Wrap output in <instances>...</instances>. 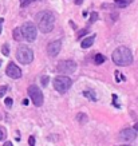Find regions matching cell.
Wrapping results in <instances>:
<instances>
[{"mask_svg": "<svg viewBox=\"0 0 138 146\" xmlns=\"http://www.w3.org/2000/svg\"><path fill=\"white\" fill-rule=\"evenodd\" d=\"M36 26L43 34H48L54 30L55 16L51 11H42L36 15Z\"/></svg>", "mask_w": 138, "mask_h": 146, "instance_id": "1", "label": "cell"}, {"mask_svg": "<svg viewBox=\"0 0 138 146\" xmlns=\"http://www.w3.org/2000/svg\"><path fill=\"white\" fill-rule=\"evenodd\" d=\"M111 58L113 62L117 66H129L133 63V54L125 46H121V47L114 50L111 54Z\"/></svg>", "mask_w": 138, "mask_h": 146, "instance_id": "2", "label": "cell"}, {"mask_svg": "<svg viewBox=\"0 0 138 146\" xmlns=\"http://www.w3.org/2000/svg\"><path fill=\"white\" fill-rule=\"evenodd\" d=\"M52 84H54V89L56 90L58 93L64 94V93H67V91L70 90V87L72 86V80H71V78H68L67 75L60 74V75L54 78Z\"/></svg>", "mask_w": 138, "mask_h": 146, "instance_id": "3", "label": "cell"}, {"mask_svg": "<svg viewBox=\"0 0 138 146\" xmlns=\"http://www.w3.org/2000/svg\"><path fill=\"white\" fill-rule=\"evenodd\" d=\"M16 59L22 64H30L34 60V51L28 46H19L16 50Z\"/></svg>", "mask_w": 138, "mask_h": 146, "instance_id": "4", "label": "cell"}, {"mask_svg": "<svg viewBox=\"0 0 138 146\" xmlns=\"http://www.w3.org/2000/svg\"><path fill=\"white\" fill-rule=\"evenodd\" d=\"M20 28H22L23 38H24L27 42H35L36 36H38V30H36V26L34 23L26 22Z\"/></svg>", "mask_w": 138, "mask_h": 146, "instance_id": "5", "label": "cell"}, {"mask_svg": "<svg viewBox=\"0 0 138 146\" xmlns=\"http://www.w3.org/2000/svg\"><path fill=\"white\" fill-rule=\"evenodd\" d=\"M56 71L59 74H63V75H68V74H72L76 71V62L75 60H60V62L56 64Z\"/></svg>", "mask_w": 138, "mask_h": 146, "instance_id": "6", "label": "cell"}, {"mask_svg": "<svg viewBox=\"0 0 138 146\" xmlns=\"http://www.w3.org/2000/svg\"><path fill=\"white\" fill-rule=\"evenodd\" d=\"M28 95H30V98H31L32 103L35 105V106H42L43 105V93H42V90L36 86V84H31L30 87H28Z\"/></svg>", "mask_w": 138, "mask_h": 146, "instance_id": "7", "label": "cell"}, {"mask_svg": "<svg viewBox=\"0 0 138 146\" xmlns=\"http://www.w3.org/2000/svg\"><path fill=\"white\" fill-rule=\"evenodd\" d=\"M119 138L122 141H126V142H130V141H134L137 138V131L134 130V127H126L123 130H121L119 133Z\"/></svg>", "mask_w": 138, "mask_h": 146, "instance_id": "8", "label": "cell"}, {"mask_svg": "<svg viewBox=\"0 0 138 146\" xmlns=\"http://www.w3.org/2000/svg\"><path fill=\"white\" fill-rule=\"evenodd\" d=\"M5 74L11 78V79H19L22 76V70L19 68L13 62H11L7 66V70H5Z\"/></svg>", "mask_w": 138, "mask_h": 146, "instance_id": "9", "label": "cell"}, {"mask_svg": "<svg viewBox=\"0 0 138 146\" xmlns=\"http://www.w3.org/2000/svg\"><path fill=\"white\" fill-rule=\"evenodd\" d=\"M60 48H62V42L60 40H54V42H50L48 46H47V54L50 56H56L59 52H60Z\"/></svg>", "mask_w": 138, "mask_h": 146, "instance_id": "10", "label": "cell"}, {"mask_svg": "<svg viewBox=\"0 0 138 146\" xmlns=\"http://www.w3.org/2000/svg\"><path fill=\"white\" fill-rule=\"evenodd\" d=\"M94 40H95V35L87 36V38H85V39L80 42V47H82V48H89V47H91V46H93Z\"/></svg>", "mask_w": 138, "mask_h": 146, "instance_id": "11", "label": "cell"}, {"mask_svg": "<svg viewBox=\"0 0 138 146\" xmlns=\"http://www.w3.org/2000/svg\"><path fill=\"white\" fill-rule=\"evenodd\" d=\"M82 95L85 98H87V99H90V101H93V102L97 101V94H95L94 90H85V91L82 93Z\"/></svg>", "mask_w": 138, "mask_h": 146, "instance_id": "12", "label": "cell"}, {"mask_svg": "<svg viewBox=\"0 0 138 146\" xmlns=\"http://www.w3.org/2000/svg\"><path fill=\"white\" fill-rule=\"evenodd\" d=\"M12 35H13V39L16 40V42H22L24 38H23V34H22V28H15L12 32Z\"/></svg>", "mask_w": 138, "mask_h": 146, "instance_id": "13", "label": "cell"}, {"mask_svg": "<svg viewBox=\"0 0 138 146\" xmlns=\"http://www.w3.org/2000/svg\"><path fill=\"white\" fill-rule=\"evenodd\" d=\"M105 60H106V58H105V55H102V54H97V55L94 56V63H95V64H102Z\"/></svg>", "mask_w": 138, "mask_h": 146, "instance_id": "14", "label": "cell"}, {"mask_svg": "<svg viewBox=\"0 0 138 146\" xmlns=\"http://www.w3.org/2000/svg\"><path fill=\"white\" fill-rule=\"evenodd\" d=\"M130 1H133V0H114V3H115V5H118V7H126V5H129Z\"/></svg>", "mask_w": 138, "mask_h": 146, "instance_id": "15", "label": "cell"}, {"mask_svg": "<svg viewBox=\"0 0 138 146\" xmlns=\"http://www.w3.org/2000/svg\"><path fill=\"white\" fill-rule=\"evenodd\" d=\"M76 119L79 121V123H86V122H87V115L80 113V114L76 115Z\"/></svg>", "mask_w": 138, "mask_h": 146, "instance_id": "16", "label": "cell"}, {"mask_svg": "<svg viewBox=\"0 0 138 146\" xmlns=\"http://www.w3.org/2000/svg\"><path fill=\"white\" fill-rule=\"evenodd\" d=\"M1 54L4 55V56H8L9 55V46L5 43V44H3V47H1Z\"/></svg>", "mask_w": 138, "mask_h": 146, "instance_id": "17", "label": "cell"}, {"mask_svg": "<svg viewBox=\"0 0 138 146\" xmlns=\"http://www.w3.org/2000/svg\"><path fill=\"white\" fill-rule=\"evenodd\" d=\"M5 137H7V130L3 126H0V141L5 139Z\"/></svg>", "mask_w": 138, "mask_h": 146, "instance_id": "18", "label": "cell"}, {"mask_svg": "<svg viewBox=\"0 0 138 146\" xmlns=\"http://www.w3.org/2000/svg\"><path fill=\"white\" fill-rule=\"evenodd\" d=\"M97 20H98V13L93 12V13H91V18H90V20H89V24H93V23L97 22Z\"/></svg>", "mask_w": 138, "mask_h": 146, "instance_id": "19", "label": "cell"}, {"mask_svg": "<svg viewBox=\"0 0 138 146\" xmlns=\"http://www.w3.org/2000/svg\"><path fill=\"white\" fill-rule=\"evenodd\" d=\"M40 80H42V86L46 87V86L48 84V82H50V78L47 75H44V76H42V78H40Z\"/></svg>", "mask_w": 138, "mask_h": 146, "instance_id": "20", "label": "cell"}, {"mask_svg": "<svg viewBox=\"0 0 138 146\" xmlns=\"http://www.w3.org/2000/svg\"><path fill=\"white\" fill-rule=\"evenodd\" d=\"M87 32H89V30H87V28H86V30H80V31L76 34V39H80V38H82L83 35H86Z\"/></svg>", "mask_w": 138, "mask_h": 146, "instance_id": "21", "label": "cell"}, {"mask_svg": "<svg viewBox=\"0 0 138 146\" xmlns=\"http://www.w3.org/2000/svg\"><path fill=\"white\" fill-rule=\"evenodd\" d=\"M8 91V87L7 86H0V98L4 97V94Z\"/></svg>", "mask_w": 138, "mask_h": 146, "instance_id": "22", "label": "cell"}, {"mask_svg": "<svg viewBox=\"0 0 138 146\" xmlns=\"http://www.w3.org/2000/svg\"><path fill=\"white\" fill-rule=\"evenodd\" d=\"M4 103H5V106L7 107H12V98H5L4 99Z\"/></svg>", "mask_w": 138, "mask_h": 146, "instance_id": "23", "label": "cell"}, {"mask_svg": "<svg viewBox=\"0 0 138 146\" xmlns=\"http://www.w3.org/2000/svg\"><path fill=\"white\" fill-rule=\"evenodd\" d=\"M32 1H34V0H20V5H22V7H27L28 4H31Z\"/></svg>", "mask_w": 138, "mask_h": 146, "instance_id": "24", "label": "cell"}, {"mask_svg": "<svg viewBox=\"0 0 138 146\" xmlns=\"http://www.w3.org/2000/svg\"><path fill=\"white\" fill-rule=\"evenodd\" d=\"M28 145H30V146H35V137H34V135H31V137L28 138Z\"/></svg>", "mask_w": 138, "mask_h": 146, "instance_id": "25", "label": "cell"}, {"mask_svg": "<svg viewBox=\"0 0 138 146\" xmlns=\"http://www.w3.org/2000/svg\"><path fill=\"white\" fill-rule=\"evenodd\" d=\"M3 23H4V19L0 18V34H1V27H3Z\"/></svg>", "mask_w": 138, "mask_h": 146, "instance_id": "26", "label": "cell"}, {"mask_svg": "<svg viewBox=\"0 0 138 146\" xmlns=\"http://www.w3.org/2000/svg\"><path fill=\"white\" fill-rule=\"evenodd\" d=\"M74 3H75L76 5H79V4H82V3H83V0H74Z\"/></svg>", "mask_w": 138, "mask_h": 146, "instance_id": "27", "label": "cell"}, {"mask_svg": "<svg viewBox=\"0 0 138 146\" xmlns=\"http://www.w3.org/2000/svg\"><path fill=\"white\" fill-rule=\"evenodd\" d=\"M3 146H13V145H12V142H5Z\"/></svg>", "mask_w": 138, "mask_h": 146, "instance_id": "28", "label": "cell"}, {"mask_svg": "<svg viewBox=\"0 0 138 146\" xmlns=\"http://www.w3.org/2000/svg\"><path fill=\"white\" fill-rule=\"evenodd\" d=\"M134 130H135V131H137V133H138V122H137V123H135V125H134Z\"/></svg>", "mask_w": 138, "mask_h": 146, "instance_id": "29", "label": "cell"}, {"mask_svg": "<svg viewBox=\"0 0 138 146\" xmlns=\"http://www.w3.org/2000/svg\"><path fill=\"white\" fill-rule=\"evenodd\" d=\"M70 26H71L72 28H74V30H75V28H76V26H75V24H74V23H72V22H70Z\"/></svg>", "mask_w": 138, "mask_h": 146, "instance_id": "30", "label": "cell"}, {"mask_svg": "<svg viewBox=\"0 0 138 146\" xmlns=\"http://www.w3.org/2000/svg\"><path fill=\"white\" fill-rule=\"evenodd\" d=\"M119 146H130V145H119Z\"/></svg>", "mask_w": 138, "mask_h": 146, "instance_id": "31", "label": "cell"}, {"mask_svg": "<svg viewBox=\"0 0 138 146\" xmlns=\"http://www.w3.org/2000/svg\"><path fill=\"white\" fill-rule=\"evenodd\" d=\"M0 66H1V59H0Z\"/></svg>", "mask_w": 138, "mask_h": 146, "instance_id": "32", "label": "cell"}]
</instances>
